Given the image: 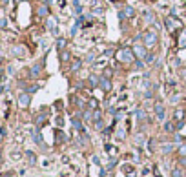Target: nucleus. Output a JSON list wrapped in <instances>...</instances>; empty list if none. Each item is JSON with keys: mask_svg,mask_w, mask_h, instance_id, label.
I'll list each match as a JSON object with an SVG mask.
<instances>
[{"mask_svg": "<svg viewBox=\"0 0 186 177\" xmlns=\"http://www.w3.org/2000/svg\"><path fill=\"white\" fill-rule=\"evenodd\" d=\"M155 111H157L159 121H164V108H162V104H157V106H155Z\"/></svg>", "mask_w": 186, "mask_h": 177, "instance_id": "8", "label": "nucleus"}, {"mask_svg": "<svg viewBox=\"0 0 186 177\" xmlns=\"http://www.w3.org/2000/svg\"><path fill=\"white\" fill-rule=\"evenodd\" d=\"M157 40H159L157 31H146V33H144V46L153 48V46L157 44Z\"/></svg>", "mask_w": 186, "mask_h": 177, "instance_id": "1", "label": "nucleus"}, {"mask_svg": "<svg viewBox=\"0 0 186 177\" xmlns=\"http://www.w3.org/2000/svg\"><path fill=\"white\" fill-rule=\"evenodd\" d=\"M133 53H135L139 59H144V57L148 55V51H146L144 44H135V46H133Z\"/></svg>", "mask_w": 186, "mask_h": 177, "instance_id": "4", "label": "nucleus"}, {"mask_svg": "<svg viewBox=\"0 0 186 177\" xmlns=\"http://www.w3.org/2000/svg\"><path fill=\"white\" fill-rule=\"evenodd\" d=\"M153 60H155V57H153L151 53H148V55L144 57V62H146V64H150V62H153Z\"/></svg>", "mask_w": 186, "mask_h": 177, "instance_id": "14", "label": "nucleus"}, {"mask_svg": "<svg viewBox=\"0 0 186 177\" xmlns=\"http://www.w3.org/2000/svg\"><path fill=\"white\" fill-rule=\"evenodd\" d=\"M84 119H86V121H91V111H86V113H84Z\"/></svg>", "mask_w": 186, "mask_h": 177, "instance_id": "21", "label": "nucleus"}, {"mask_svg": "<svg viewBox=\"0 0 186 177\" xmlns=\"http://www.w3.org/2000/svg\"><path fill=\"white\" fill-rule=\"evenodd\" d=\"M144 117H146V113L142 111V110H137V119H139V121H142Z\"/></svg>", "mask_w": 186, "mask_h": 177, "instance_id": "17", "label": "nucleus"}, {"mask_svg": "<svg viewBox=\"0 0 186 177\" xmlns=\"http://www.w3.org/2000/svg\"><path fill=\"white\" fill-rule=\"evenodd\" d=\"M119 57H120V60H124V62H133L135 60V55H133V51H131L130 48H122Z\"/></svg>", "mask_w": 186, "mask_h": 177, "instance_id": "2", "label": "nucleus"}, {"mask_svg": "<svg viewBox=\"0 0 186 177\" xmlns=\"http://www.w3.org/2000/svg\"><path fill=\"white\" fill-rule=\"evenodd\" d=\"M37 90H38V86H31V88H29V90H28V91H29V93H35V91H37Z\"/></svg>", "mask_w": 186, "mask_h": 177, "instance_id": "23", "label": "nucleus"}, {"mask_svg": "<svg viewBox=\"0 0 186 177\" xmlns=\"http://www.w3.org/2000/svg\"><path fill=\"white\" fill-rule=\"evenodd\" d=\"M172 177H182V170H179V168H175V170L172 172Z\"/></svg>", "mask_w": 186, "mask_h": 177, "instance_id": "13", "label": "nucleus"}, {"mask_svg": "<svg viewBox=\"0 0 186 177\" xmlns=\"http://www.w3.org/2000/svg\"><path fill=\"white\" fill-rule=\"evenodd\" d=\"M93 13H95V15H102V7H101V9H98V7H97V9H95V11H93Z\"/></svg>", "mask_w": 186, "mask_h": 177, "instance_id": "25", "label": "nucleus"}, {"mask_svg": "<svg viewBox=\"0 0 186 177\" xmlns=\"http://www.w3.org/2000/svg\"><path fill=\"white\" fill-rule=\"evenodd\" d=\"M69 59V53H66V51H64V53H62V60H68Z\"/></svg>", "mask_w": 186, "mask_h": 177, "instance_id": "24", "label": "nucleus"}, {"mask_svg": "<svg viewBox=\"0 0 186 177\" xmlns=\"http://www.w3.org/2000/svg\"><path fill=\"white\" fill-rule=\"evenodd\" d=\"M40 71H42V64H35L31 68V77H38Z\"/></svg>", "mask_w": 186, "mask_h": 177, "instance_id": "7", "label": "nucleus"}, {"mask_svg": "<svg viewBox=\"0 0 186 177\" xmlns=\"http://www.w3.org/2000/svg\"><path fill=\"white\" fill-rule=\"evenodd\" d=\"M102 126H104V122H102V119H95V128H97V130H101Z\"/></svg>", "mask_w": 186, "mask_h": 177, "instance_id": "11", "label": "nucleus"}, {"mask_svg": "<svg viewBox=\"0 0 186 177\" xmlns=\"http://www.w3.org/2000/svg\"><path fill=\"white\" fill-rule=\"evenodd\" d=\"M38 13H40V17H46L49 11H48V7H40V9H38Z\"/></svg>", "mask_w": 186, "mask_h": 177, "instance_id": "18", "label": "nucleus"}, {"mask_svg": "<svg viewBox=\"0 0 186 177\" xmlns=\"http://www.w3.org/2000/svg\"><path fill=\"white\" fill-rule=\"evenodd\" d=\"M80 66H82V60H75V62H73V66H71V71H79Z\"/></svg>", "mask_w": 186, "mask_h": 177, "instance_id": "10", "label": "nucleus"}, {"mask_svg": "<svg viewBox=\"0 0 186 177\" xmlns=\"http://www.w3.org/2000/svg\"><path fill=\"white\" fill-rule=\"evenodd\" d=\"M181 164H182V166H186V157H182V159H181Z\"/></svg>", "mask_w": 186, "mask_h": 177, "instance_id": "29", "label": "nucleus"}, {"mask_svg": "<svg viewBox=\"0 0 186 177\" xmlns=\"http://www.w3.org/2000/svg\"><path fill=\"white\" fill-rule=\"evenodd\" d=\"M90 106H91V108H95V106H97V100H95V99H93V100H90Z\"/></svg>", "mask_w": 186, "mask_h": 177, "instance_id": "27", "label": "nucleus"}, {"mask_svg": "<svg viewBox=\"0 0 186 177\" xmlns=\"http://www.w3.org/2000/svg\"><path fill=\"white\" fill-rule=\"evenodd\" d=\"M179 100V95H172V102H177Z\"/></svg>", "mask_w": 186, "mask_h": 177, "instance_id": "26", "label": "nucleus"}, {"mask_svg": "<svg viewBox=\"0 0 186 177\" xmlns=\"http://www.w3.org/2000/svg\"><path fill=\"white\" fill-rule=\"evenodd\" d=\"M29 100H31V99H29V95H28V93H22V95L18 97V102H20V106H24V108H26L28 104H29Z\"/></svg>", "mask_w": 186, "mask_h": 177, "instance_id": "6", "label": "nucleus"}, {"mask_svg": "<svg viewBox=\"0 0 186 177\" xmlns=\"http://www.w3.org/2000/svg\"><path fill=\"white\" fill-rule=\"evenodd\" d=\"M179 153L182 155V157H186V144H181L179 146Z\"/></svg>", "mask_w": 186, "mask_h": 177, "instance_id": "16", "label": "nucleus"}, {"mask_svg": "<svg viewBox=\"0 0 186 177\" xmlns=\"http://www.w3.org/2000/svg\"><path fill=\"white\" fill-rule=\"evenodd\" d=\"M13 53H15V55H22V48H15Z\"/></svg>", "mask_w": 186, "mask_h": 177, "instance_id": "22", "label": "nucleus"}, {"mask_svg": "<svg viewBox=\"0 0 186 177\" xmlns=\"http://www.w3.org/2000/svg\"><path fill=\"white\" fill-rule=\"evenodd\" d=\"M93 60H95V53H88V57H86V62H88V64H91Z\"/></svg>", "mask_w": 186, "mask_h": 177, "instance_id": "15", "label": "nucleus"}, {"mask_svg": "<svg viewBox=\"0 0 186 177\" xmlns=\"http://www.w3.org/2000/svg\"><path fill=\"white\" fill-rule=\"evenodd\" d=\"M64 46H66V40H64V38H59V40H57V48H59V49H64Z\"/></svg>", "mask_w": 186, "mask_h": 177, "instance_id": "12", "label": "nucleus"}, {"mask_svg": "<svg viewBox=\"0 0 186 177\" xmlns=\"http://www.w3.org/2000/svg\"><path fill=\"white\" fill-rule=\"evenodd\" d=\"M164 128H166L168 131H172V130H173V124H172V122H166V124H164Z\"/></svg>", "mask_w": 186, "mask_h": 177, "instance_id": "20", "label": "nucleus"}, {"mask_svg": "<svg viewBox=\"0 0 186 177\" xmlns=\"http://www.w3.org/2000/svg\"><path fill=\"white\" fill-rule=\"evenodd\" d=\"M4 26H6V20H4V18H0V27H4Z\"/></svg>", "mask_w": 186, "mask_h": 177, "instance_id": "28", "label": "nucleus"}, {"mask_svg": "<svg viewBox=\"0 0 186 177\" xmlns=\"http://www.w3.org/2000/svg\"><path fill=\"white\" fill-rule=\"evenodd\" d=\"M133 15H135V9H133V7H130V6H126L122 11L119 13V18H120V20H124V18H131Z\"/></svg>", "mask_w": 186, "mask_h": 177, "instance_id": "3", "label": "nucleus"}, {"mask_svg": "<svg viewBox=\"0 0 186 177\" xmlns=\"http://www.w3.org/2000/svg\"><path fill=\"white\" fill-rule=\"evenodd\" d=\"M71 124H73V126H75V128H79V130H80V128H82V124H80V122H79V121H75V119H73V121H71Z\"/></svg>", "mask_w": 186, "mask_h": 177, "instance_id": "19", "label": "nucleus"}, {"mask_svg": "<svg viewBox=\"0 0 186 177\" xmlns=\"http://www.w3.org/2000/svg\"><path fill=\"white\" fill-rule=\"evenodd\" d=\"M98 86H101L104 91H109V90H111V82H109L108 77H101V82H98Z\"/></svg>", "mask_w": 186, "mask_h": 177, "instance_id": "5", "label": "nucleus"}, {"mask_svg": "<svg viewBox=\"0 0 186 177\" xmlns=\"http://www.w3.org/2000/svg\"><path fill=\"white\" fill-rule=\"evenodd\" d=\"M173 150H175L173 144H164V146H162V153H170V152H173Z\"/></svg>", "mask_w": 186, "mask_h": 177, "instance_id": "9", "label": "nucleus"}]
</instances>
